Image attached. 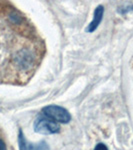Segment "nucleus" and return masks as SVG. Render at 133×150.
Listing matches in <instances>:
<instances>
[{
    "label": "nucleus",
    "instance_id": "1",
    "mask_svg": "<svg viewBox=\"0 0 133 150\" xmlns=\"http://www.w3.org/2000/svg\"><path fill=\"white\" fill-rule=\"evenodd\" d=\"M43 113L49 119L60 123H67L71 119L68 111L64 109V108L60 107V106L56 105L46 106L45 108H43Z\"/></svg>",
    "mask_w": 133,
    "mask_h": 150
},
{
    "label": "nucleus",
    "instance_id": "2",
    "mask_svg": "<svg viewBox=\"0 0 133 150\" xmlns=\"http://www.w3.org/2000/svg\"><path fill=\"white\" fill-rule=\"evenodd\" d=\"M35 132L40 134H54L58 133L60 130L59 125L51 119H45V118H39L34 123Z\"/></svg>",
    "mask_w": 133,
    "mask_h": 150
},
{
    "label": "nucleus",
    "instance_id": "3",
    "mask_svg": "<svg viewBox=\"0 0 133 150\" xmlns=\"http://www.w3.org/2000/svg\"><path fill=\"white\" fill-rule=\"evenodd\" d=\"M19 148L20 150H50L49 146L45 141H41L38 144L29 143L21 131L19 133Z\"/></svg>",
    "mask_w": 133,
    "mask_h": 150
},
{
    "label": "nucleus",
    "instance_id": "4",
    "mask_svg": "<svg viewBox=\"0 0 133 150\" xmlns=\"http://www.w3.org/2000/svg\"><path fill=\"white\" fill-rule=\"evenodd\" d=\"M103 12H104L103 6H98L97 8L95 9V11H94L93 20L91 21V23L89 24L88 28H87V31H88V32H93L94 30H96V28L98 27V25L100 24L101 20H102Z\"/></svg>",
    "mask_w": 133,
    "mask_h": 150
},
{
    "label": "nucleus",
    "instance_id": "5",
    "mask_svg": "<svg viewBox=\"0 0 133 150\" xmlns=\"http://www.w3.org/2000/svg\"><path fill=\"white\" fill-rule=\"evenodd\" d=\"M94 150H108V149H107V147H106L104 144L99 143V144L96 145V147H95V149H94Z\"/></svg>",
    "mask_w": 133,
    "mask_h": 150
},
{
    "label": "nucleus",
    "instance_id": "6",
    "mask_svg": "<svg viewBox=\"0 0 133 150\" xmlns=\"http://www.w3.org/2000/svg\"><path fill=\"white\" fill-rule=\"evenodd\" d=\"M0 150H6L5 143H4V141L1 138H0Z\"/></svg>",
    "mask_w": 133,
    "mask_h": 150
}]
</instances>
